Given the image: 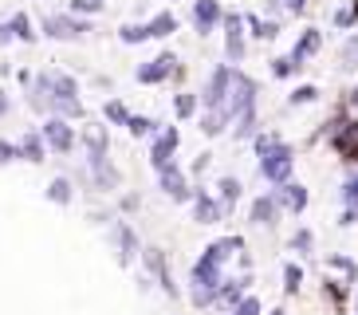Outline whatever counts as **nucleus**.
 <instances>
[{
    "label": "nucleus",
    "mask_w": 358,
    "mask_h": 315,
    "mask_svg": "<svg viewBox=\"0 0 358 315\" xmlns=\"http://www.w3.org/2000/svg\"><path fill=\"white\" fill-rule=\"evenodd\" d=\"M83 31H87V24L75 20V16H48L43 20V36H52V40H75Z\"/></svg>",
    "instance_id": "obj_5"
},
{
    "label": "nucleus",
    "mask_w": 358,
    "mask_h": 315,
    "mask_svg": "<svg viewBox=\"0 0 358 315\" xmlns=\"http://www.w3.org/2000/svg\"><path fill=\"white\" fill-rule=\"evenodd\" d=\"M275 201H280L287 213H303V209H307V189L299 186V181H287V186H280Z\"/></svg>",
    "instance_id": "obj_8"
},
{
    "label": "nucleus",
    "mask_w": 358,
    "mask_h": 315,
    "mask_svg": "<svg viewBox=\"0 0 358 315\" xmlns=\"http://www.w3.org/2000/svg\"><path fill=\"white\" fill-rule=\"evenodd\" d=\"M343 225H358V209H347V217H343Z\"/></svg>",
    "instance_id": "obj_37"
},
{
    "label": "nucleus",
    "mask_w": 358,
    "mask_h": 315,
    "mask_svg": "<svg viewBox=\"0 0 358 315\" xmlns=\"http://www.w3.org/2000/svg\"><path fill=\"white\" fill-rule=\"evenodd\" d=\"M193 24H197L201 36L213 31L221 24V4H217V0H197V4H193Z\"/></svg>",
    "instance_id": "obj_7"
},
{
    "label": "nucleus",
    "mask_w": 358,
    "mask_h": 315,
    "mask_svg": "<svg viewBox=\"0 0 358 315\" xmlns=\"http://www.w3.org/2000/svg\"><path fill=\"white\" fill-rule=\"evenodd\" d=\"M118 40L122 43H142V40H150V28L146 24H127V28H118Z\"/></svg>",
    "instance_id": "obj_19"
},
{
    "label": "nucleus",
    "mask_w": 358,
    "mask_h": 315,
    "mask_svg": "<svg viewBox=\"0 0 358 315\" xmlns=\"http://www.w3.org/2000/svg\"><path fill=\"white\" fill-rule=\"evenodd\" d=\"M350 103H358V87H355V94H350Z\"/></svg>",
    "instance_id": "obj_40"
},
{
    "label": "nucleus",
    "mask_w": 358,
    "mask_h": 315,
    "mask_svg": "<svg viewBox=\"0 0 358 315\" xmlns=\"http://www.w3.org/2000/svg\"><path fill=\"white\" fill-rule=\"evenodd\" d=\"M319 43H323V40H319V31H315V28L303 31V40L295 43V52H292V63H295V67H299L307 55H315V52H319Z\"/></svg>",
    "instance_id": "obj_13"
},
{
    "label": "nucleus",
    "mask_w": 358,
    "mask_h": 315,
    "mask_svg": "<svg viewBox=\"0 0 358 315\" xmlns=\"http://www.w3.org/2000/svg\"><path fill=\"white\" fill-rule=\"evenodd\" d=\"M106 118H110V122H130V115H127L122 103H106Z\"/></svg>",
    "instance_id": "obj_29"
},
{
    "label": "nucleus",
    "mask_w": 358,
    "mask_h": 315,
    "mask_svg": "<svg viewBox=\"0 0 358 315\" xmlns=\"http://www.w3.org/2000/svg\"><path fill=\"white\" fill-rule=\"evenodd\" d=\"M232 315H260V300L256 295H244L241 304L232 307Z\"/></svg>",
    "instance_id": "obj_24"
},
{
    "label": "nucleus",
    "mask_w": 358,
    "mask_h": 315,
    "mask_svg": "<svg viewBox=\"0 0 358 315\" xmlns=\"http://www.w3.org/2000/svg\"><path fill=\"white\" fill-rule=\"evenodd\" d=\"M178 142H181V134L173 130V126H169L166 134L158 138V146H154V166H158V169H166V162H169V154L178 150Z\"/></svg>",
    "instance_id": "obj_10"
},
{
    "label": "nucleus",
    "mask_w": 358,
    "mask_h": 315,
    "mask_svg": "<svg viewBox=\"0 0 358 315\" xmlns=\"http://www.w3.org/2000/svg\"><path fill=\"white\" fill-rule=\"evenodd\" d=\"M173 55H158V59H150L146 67H138V83H162L169 71H173Z\"/></svg>",
    "instance_id": "obj_9"
},
{
    "label": "nucleus",
    "mask_w": 358,
    "mask_h": 315,
    "mask_svg": "<svg viewBox=\"0 0 358 315\" xmlns=\"http://www.w3.org/2000/svg\"><path fill=\"white\" fill-rule=\"evenodd\" d=\"M252 91L256 87L244 71H229V83H224V94H221V103H217V115H221L224 122H232L241 111L252 106Z\"/></svg>",
    "instance_id": "obj_1"
},
{
    "label": "nucleus",
    "mask_w": 358,
    "mask_h": 315,
    "mask_svg": "<svg viewBox=\"0 0 358 315\" xmlns=\"http://www.w3.org/2000/svg\"><path fill=\"white\" fill-rule=\"evenodd\" d=\"M20 154L28 158V162H43V134H28V138H24Z\"/></svg>",
    "instance_id": "obj_18"
},
{
    "label": "nucleus",
    "mask_w": 358,
    "mask_h": 315,
    "mask_svg": "<svg viewBox=\"0 0 358 315\" xmlns=\"http://www.w3.org/2000/svg\"><path fill=\"white\" fill-rule=\"evenodd\" d=\"M315 87H295V94H292V103H315Z\"/></svg>",
    "instance_id": "obj_33"
},
{
    "label": "nucleus",
    "mask_w": 358,
    "mask_h": 315,
    "mask_svg": "<svg viewBox=\"0 0 358 315\" xmlns=\"http://www.w3.org/2000/svg\"><path fill=\"white\" fill-rule=\"evenodd\" d=\"M162 186H166V193H169V197H178V201H185V197H189V193H185V178H181V174H178L173 166H166V169H162Z\"/></svg>",
    "instance_id": "obj_14"
},
{
    "label": "nucleus",
    "mask_w": 358,
    "mask_h": 315,
    "mask_svg": "<svg viewBox=\"0 0 358 315\" xmlns=\"http://www.w3.org/2000/svg\"><path fill=\"white\" fill-rule=\"evenodd\" d=\"M343 63H347V67H358V40L343 43Z\"/></svg>",
    "instance_id": "obj_31"
},
{
    "label": "nucleus",
    "mask_w": 358,
    "mask_h": 315,
    "mask_svg": "<svg viewBox=\"0 0 358 315\" xmlns=\"http://www.w3.org/2000/svg\"><path fill=\"white\" fill-rule=\"evenodd\" d=\"M173 111H178L181 118H189L193 111H197V99H193V94H178V103H173Z\"/></svg>",
    "instance_id": "obj_26"
},
{
    "label": "nucleus",
    "mask_w": 358,
    "mask_h": 315,
    "mask_svg": "<svg viewBox=\"0 0 358 315\" xmlns=\"http://www.w3.org/2000/svg\"><path fill=\"white\" fill-rule=\"evenodd\" d=\"M103 8V0H71V12H83V16H95Z\"/></svg>",
    "instance_id": "obj_27"
},
{
    "label": "nucleus",
    "mask_w": 358,
    "mask_h": 315,
    "mask_svg": "<svg viewBox=\"0 0 358 315\" xmlns=\"http://www.w3.org/2000/svg\"><path fill=\"white\" fill-rule=\"evenodd\" d=\"M295 248H311V232H299L295 237Z\"/></svg>",
    "instance_id": "obj_36"
},
{
    "label": "nucleus",
    "mask_w": 358,
    "mask_h": 315,
    "mask_svg": "<svg viewBox=\"0 0 358 315\" xmlns=\"http://www.w3.org/2000/svg\"><path fill=\"white\" fill-rule=\"evenodd\" d=\"M284 288H287V292H299V280H303V272H299V268H295V264H287V268H284Z\"/></svg>",
    "instance_id": "obj_28"
},
{
    "label": "nucleus",
    "mask_w": 358,
    "mask_h": 315,
    "mask_svg": "<svg viewBox=\"0 0 358 315\" xmlns=\"http://www.w3.org/2000/svg\"><path fill=\"white\" fill-rule=\"evenodd\" d=\"M146 28H150V40H166V36H173V31H178V16H173V12H158Z\"/></svg>",
    "instance_id": "obj_11"
},
{
    "label": "nucleus",
    "mask_w": 358,
    "mask_h": 315,
    "mask_svg": "<svg viewBox=\"0 0 358 315\" xmlns=\"http://www.w3.org/2000/svg\"><path fill=\"white\" fill-rule=\"evenodd\" d=\"M292 67H295V63H292V55H287V59H275L272 71H275V75H292Z\"/></svg>",
    "instance_id": "obj_35"
},
{
    "label": "nucleus",
    "mask_w": 358,
    "mask_h": 315,
    "mask_svg": "<svg viewBox=\"0 0 358 315\" xmlns=\"http://www.w3.org/2000/svg\"><path fill=\"white\" fill-rule=\"evenodd\" d=\"M40 134L48 138V146H52V150H59V154H67V150L75 146V130L64 122V118H48Z\"/></svg>",
    "instance_id": "obj_4"
},
{
    "label": "nucleus",
    "mask_w": 358,
    "mask_h": 315,
    "mask_svg": "<svg viewBox=\"0 0 358 315\" xmlns=\"http://www.w3.org/2000/svg\"><path fill=\"white\" fill-rule=\"evenodd\" d=\"M4 111H8V99H4V91H0V115H4Z\"/></svg>",
    "instance_id": "obj_39"
},
{
    "label": "nucleus",
    "mask_w": 358,
    "mask_h": 315,
    "mask_svg": "<svg viewBox=\"0 0 358 315\" xmlns=\"http://www.w3.org/2000/svg\"><path fill=\"white\" fill-rule=\"evenodd\" d=\"M303 4H307V0H287V8H292V12H303Z\"/></svg>",
    "instance_id": "obj_38"
},
{
    "label": "nucleus",
    "mask_w": 358,
    "mask_h": 315,
    "mask_svg": "<svg viewBox=\"0 0 358 315\" xmlns=\"http://www.w3.org/2000/svg\"><path fill=\"white\" fill-rule=\"evenodd\" d=\"M248 28H252V36H260V40H272L275 36V24H264V20H256V16H248Z\"/></svg>",
    "instance_id": "obj_25"
},
{
    "label": "nucleus",
    "mask_w": 358,
    "mask_h": 315,
    "mask_svg": "<svg viewBox=\"0 0 358 315\" xmlns=\"http://www.w3.org/2000/svg\"><path fill=\"white\" fill-rule=\"evenodd\" d=\"M343 201H347L350 209H358V178H350L347 186H343Z\"/></svg>",
    "instance_id": "obj_30"
},
{
    "label": "nucleus",
    "mask_w": 358,
    "mask_h": 315,
    "mask_svg": "<svg viewBox=\"0 0 358 315\" xmlns=\"http://www.w3.org/2000/svg\"><path fill=\"white\" fill-rule=\"evenodd\" d=\"M16 154H20V146H12V142H0V162H12Z\"/></svg>",
    "instance_id": "obj_34"
},
{
    "label": "nucleus",
    "mask_w": 358,
    "mask_h": 315,
    "mask_svg": "<svg viewBox=\"0 0 358 315\" xmlns=\"http://www.w3.org/2000/svg\"><path fill=\"white\" fill-rule=\"evenodd\" d=\"M224 288V276H221V260L205 252L197 264H193V304H213V295Z\"/></svg>",
    "instance_id": "obj_2"
},
{
    "label": "nucleus",
    "mask_w": 358,
    "mask_h": 315,
    "mask_svg": "<svg viewBox=\"0 0 358 315\" xmlns=\"http://www.w3.org/2000/svg\"><path fill=\"white\" fill-rule=\"evenodd\" d=\"M275 217V197H256L252 201V225H272Z\"/></svg>",
    "instance_id": "obj_16"
},
{
    "label": "nucleus",
    "mask_w": 358,
    "mask_h": 315,
    "mask_svg": "<svg viewBox=\"0 0 358 315\" xmlns=\"http://www.w3.org/2000/svg\"><path fill=\"white\" fill-rule=\"evenodd\" d=\"M241 16H224V55H229L232 63H241L244 59V31H241Z\"/></svg>",
    "instance_id": "obj_6"
},
{
    "label": "nucleus",
    "mask_w": 358,
    "mask_h": 315,
    "mask_svg": "<svg viewBox=\"0 0 358 315\" xmlns=\"http://www.w3.org/2000/svg\"><path fill=\"white\" fill-rule=\"evenodd\" d=\"M272 315H284V312H272Z\"/></svg>",
    "instance_id": "obj_41"
},
{
    "label": "nucleus",
    "mask_w": 358,
    "mask_h": 315,
    "mask_svg": "<svg viewBox=\"0 0 358 315\" xmlns=\"http://www.w3.org/2000/svg\"><path fill=\"white\" fill-rule=\"evenodd\" d=\"M241 237H224V241H217V244H213V256H217V260H224V256H232V252H236V248H241Z\"/></svg>",
    "instance_id": "obj_22"
},
{
    "label": "nucleus",
    "mask_w": 358,
    "mask_h": 315,
    "mask_svg": "<svg viewBox=\"0 0 358 315\" xmlns=\"http://www.w3.org/2000/svg\"><path fill=\"white\" fill-rule=\"evenodd\" d=\"M260 174L268 181H275V186H287V178H292V150L280 142L275 150H268V154L260 158Z\"/></svg>",
    "instance_id": "obj_3"
},
{
    "label": "nucleus",
    "mask_w": 358,
    "mask_h": 315,
    "mask_svg": "<svg viewBox=\"0 0 358 315\" xmlns=\"http://www.w3.org/2000/svg\"><path fill=\"white\" fill-rule=\"evenodd\" d=\"M8 31H12V36H16V40H24V43H36V31H32V20H28V16H24V12H16V16H12Z\"/></svg>",
    "instance_id": "obj_17"
},
{
    "label": "nucleus",
    "mask_w": 358,
    "mask_h": 315,
    "mask_svg": "<svg viewBox=\"0 0 358 315\" xmlns=\"http://www.w3.org/2000/svg\"><path fill=\"white\" fill-rule=\"evenodd\" d=\"M83 138H87V146H91V158L106 154V146H110V138H106V126H87Z\"/></svg>",
    "instance_id": "obj_15"
},
{
    "label": "nucleus",
    "mask_w": 358,
    "mask_h": 315,
    "mask_svg": "<svg viewBox=\"0 0 358 315\" xmlns=\"http://www.w3.org/2000/svg\"><path fill=\"white\" fill-rule=\"evenodd\" d=\"M48 197H52L55 205H67V201H71V181H67V178H55L52 189H48Z\"/></svg>",
    "instance_id": "obj_21"
},
{
    "label": "nucleus",
    "mask_w": 358,
    "mask_h": 315,
    "mask_svg": "<svg viewBox=\"0 0 358 315\" xmlns=\"http://www.w3.org/2000/svg\"><path fill=\"white\" fill-rule=\"evenodd\" d=\"M355 16H358V0L350 4L347 12H338V16H335V24H338V28H350V24H355Z\"/></svg>",
    "instance_id": "obj_32"
},
{
    "label": "nucleus",
    "mask_w": 358,
    "mask_h": 315,
    "mask_svg": "<svg viewBox=\"0 0 358 315\" xmlns=\"http://www.w3.org/2000/svg\"><path fill=\"white\" fill-rule=\"evenodd\" d=\"M217 189H221V209H224V205H236V197H241V181H236V178H221V186H217Z\"/></svg>",
    "instance_id": "obj_20"
},
{
    "label": "nucleus",
    "mask_w": 358,
    "mask_h": 315,
    "mask_svg": "<svg viewBox=\"0 0 358 315\" xmlns=\"http://www.w3.org/2000/svg\"><path fill=\"white\" fill-rule=\"evenodd\" d=\"M127 130H130L134 138H146L150 130H154V122H150V118H142V115H134V118L127 122Z\"/></svg>",
    "instance_id": "obj_23"
},
{
    "label": "nucleus",
    "mask_w": 358,
    "mask_h": 315,
    "mask_svg": "<svg viewBox=\"0 0 358 315\" xmlns=\"http://www.w3.org/2000/svg\"><path fill=\"white\" fill-rule=\"evenodd\" d=\"M193 213H197L201 225H217V220H221V205H217L213 197H205V193L193 201Z\"/></svg>",
    "instance_id": "obj_12"
}]
</instances>
